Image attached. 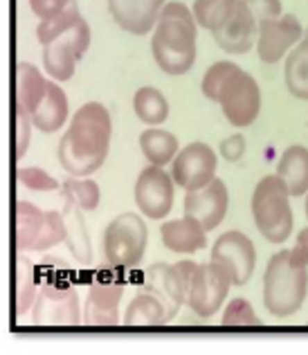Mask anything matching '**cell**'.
Returning <instances> with one entry per match:
<instances>
[{
    "instance_id": "6da1fadb",
    "label": "cell",
    "mask_w": 308,
    "mask_h": 355,
    "mask_svg": "<svg viewBox=\"0 0 308 355\" xmlns=\"http://www.w3.org/2000/svg\"><path fill=\"white\" fill-rule=\"evenodd\" d=\"M110 137H113V117L99 101L83 104L70 119L59 142V162L70 175L88 178L106 162Z\"/></svg>"
},
{
    "instance_id": "5bb4252c",
    "label": "cell",
    "mask_w": 308,
    "mask_h": 355,
    "mask_svg": "<svg viewBox=\"0 0 308 355\" xmlns=\"http://www.w3.org/2000/svg\"><path fill=\"white\" fill-rule=\"evenodd\" d=\"M212 259L228 268L234 286L248 284L257 268V248L243 232L230 230L221 234L212 248Z\"/></svg>"
},
{
    "instance_id": "2e32d148",
    "label": "cell",
    "mask_w": 308,
    "mask_h": 355,
    "mask_svg": "<svg viewBox=\"0 0 308 355\" xmlns=\"http://www.w3.org/2000/svg\"><path fill=\"white\" fill-rule=\"evenodd\" d=\"M216 45L228 54H248L252 48H257L259 36V21L250 12L243 0H239L234 12L223 23L219 30L209 32Z\"/></svg>"
},
{
    "instance_id": "44dd1931",
    "label": "cell",
    "mask_w": 308,
    "mask_h": 355,
    "mask_svg": "<svg viewBox=\"0 0 308 355\" xmlns=\"http://www.w3.org/2000/svg\"><path fill=\"white\" fill-rule=\"evenodd\" d=\"M70 117V104L65 90L59 86V81L50 79L48 92L39 101V106L34 108V113L30 115L32 124L41 133H57L63 128V124Z\"/></svg>"
},
{
    "instance_id": "1f68e13d",
    "label": "cell",
    "mask_w": 308,
    "mask_h": 355,
    "mask_svg": "<svg viewBox=\"0 0 308 355\" xmlns=\"http://www.w3.org/2000/svg\"><path fill=\"white\" fill-rule=\"evenodd\" d=\"M18 182H21L25 189H32V191L61 189V184L54 180L48 171H43L41 166H21V169H18Z\"/></svg>"
},
{
    "instance_id": "8992f818",
    "label": "cell",
    "mask_w": 308,
    "mask_h": 355,
    "mask_svg": "<svg viewBox=\"0 0 308 355\" xmlns=\"http://www.w3.org/2000/svg\"><path fill=\"white\" fill-rule=\"evenodd\" d=\"M291 191L286 182L277 173L264 175L252 193V218L259 230V234L268 243H286L293 234V207Z\"/></svg>"
},
{
    "instance_id": "d6a6232c",
    "label": "cell",
    "mask_w": 308,
    "mask_h": 355,
    "mask_svg": "<svg viewBox=\"0 0 308 355\" xmlns=\"http://www.w3.org/2000/svg\"><path fill=\"white\" fill-rule=\"evenodd\" d=\"M27 3L39 21H50V18H57L70 9H77V0H27Z\"/></svg>"
},
{
    "instance_id": "ffe728a7",
    "label": "cell",
    "mask_w": 308,
    "mask_h": 355,
    "mask_svg": "<svg viewBox=\"0 0 308 355\" xmlns=\"http://www.w3.org/2000/svg\"><path fill=\"white\" fill-rule=\"evenodd\" d=\"M160 239L164 248L176 254H196L207 245V230L196 218L182 216L180 220H164L160 225Z\"/></svg>"
},
{
    "instance_id": "74e56055",
    "label": "cell",
    "mask_w": 308,
    "mask_h": 355,
    "mask_svg": "<svg viewBox=\"0 0 308 355\" xmlns=\"http://www.w3.org/2000/svg\"><path fill=\"white\" fill-rule=\"evenodd\" d=\"M306 218H308V193H306Z\"/></svg>"
},
{
    "instance_id": "8d00e7d4",
    "label": "cell",
    "mask_w": 308,
    "mask_h": 355,
    "mask_svg": "<svg viewBox=\"0 0 308 355\" xmlns=\"http://www.w3.org/2000/svg\"><path fill=\"white\" fill-rule=\"evenodd\" d=\"M291 259H293V263L308 268V227L297 232L295 245L291 248Z\"/></svg>"
},
{
    "instance_id": "e0dca14e",
    "label": "cell",
    "mask_w": 308,
    "mask_h": 355,
    "mask_svg": "<svg viewBox=\"0 0 308 355\" xmlns=\"http://www.w3.org/2000/svg\"><path fill=\"white\" fill-rule=\"evenodd\" d=\"M106 3L117 27L133 36H146L153 32L169 0H106Z\"/></svg>"
},
{
    "instance_id": "ba28073f",
    "label": "cell",
    "mask_w": 308,
    "mask_h": 355,
    "mask_svg": "<svg viewBox=\"0 0 308 355\" xmlns=\"http://www.w3.org/2000/svg\"><path fill=\"white\" fill-rule=\"evenodd\" d=\"M68 241V220L59 211H43L21 200L16 205V245L21 252H45Z\"/></svg>"
},
{
    "instance_id": "7c38bea8",
    "label": "cell",
    "mask_w": 308,
    "mask_h": 355,
    "mask_svg": "<svg viewBox=\"0 0 308 355\" xmlns=\"http://www.w3.org/2000/svg\"><path fill=\"white\" fill-rule=\"evenodd\" d=\"M304 39V25L295 14H282L277 18L259 23V36H257V54L259 59L275 65L288 57L297 43Z\"/></svg>"
},
{
    "instance_id": "cb8c5ba5",
    "label": "cell",
    "mask_w": 308,
    "mask_h": 355,
    "mask_svg": "<svg viewBox=\"0 0 308 355\" xmlns=\"http://www.w3.org/2000/svg\"><path fill=\"white\" fill-rule=\"evenodd\" d=\"M142 155L146 157L148 164L155 166H166L173 162V157L178 155L180 144L171 130H162L160 126H148L142 130V135L137 139Z\"/></svg>"
},
{
    "instance_id": "277c9868",
    "label": "cell",
    "mask_w": 308,
    "mask_h": 355,
    "mask_svg": "<svg viewBox=\"0 0 308 355\" xmlns=\"http://www.w3.org/2000/svg\"><path fill=\"white\" fill-rule=\"evenodd\" d=\"M203 95L216 101L234 128H248L261 113V88L257 79L234 61H216L203 74Z\"/></svg>"
},
{
    "instance_id": "d590c367",
    "label": "cell",
    "mask_w": 308,
    "mask_h": 355,
    "mask_svg": "<svg viewBox=\"0 0 308 355\" xmlns=\"http://www.w3.org/2000/svg\"><path fill=\"white\" fill-rule=\"evenodd\" d=\"M16 130H18V142H16V157L18 160H23V155L27 153V148H30V137H32V128H34V124H32V119H30V115H25V113H21V110H16Z\"/></svg>"
},
{
    "instance_id": "9a60e30c",
    "label": "cell",
    "mask_w": 308,
    "mask_h": 355,
    "mask_svg": "<svg viewBox=\"0 0 308 355\" xmlns=\"http://www.w3.org/2000/svg\"><path fill=\"white\" fill-rule=\"evenodd\" d=\"M230 207V191L228 184L221 178H214L209 184L200 187V189L187 191L185 196V216L196 218L200 225L212 232L216 230Z\"/></svg>"
},
{
    "instance_id": "e575fe53",
    "label": "cell",
    "mask_w": 308,
    "mask_h": 355,
    "mask_svg": "<svg viewBox=\"0 0 308 355\" xmlns=\"http://www.w3.org/2000/svg\"><path fill=\"white\" fill-rule=\"evenodd\" d=\"M246 148H248V142H246V135L243 133H232L230 137H225L219 146L221 155L225 157L228 162H239L241 157L246 155Z\"/></svg>"
},
{
    "instance_id": "ac0fdd59",
    "label": "cell",
    "mask_w": 308,
    "mask_h": 355,
    "mask_svg": "<svg viewBox=\"0 0 308 355\" xmlns=\"http://www.w3.org/2000/svg\"><path fill=\"white\" fill-rule=\"evenodd\" d=\"M124 286L110 279H99L88 288L83 304V324L86 326H117L119 324V302Z\"/></svg>"
},
{
    "instance_id": "3957f363",
    "label": "cell",
    "mask_w": 308,
    "mask_h": 355,
    "mask_svg": "<svg viewBox=\"0 0 308 355\" xmlns=\"http://www.w3.org/2000/svg\"><path fill=\"white\" fill-rule=\"evenodd\" d=\"M36 39L43 48L45 74L54 81H70L77 72V63L86 57L90 48L92 32L79 7L70 9L50 21H39Z\"/></svg>"
},
{
    "instance_id": "7402d4cb",
    "label": "cell",
    "mask_w": 308,
    "mask_h": 355,
    "mask_svg": "<svg viewBox=\"0 0 308 355\" xmlns=\"http://www.w3.org/2000/svg\"><path fill=\"white\" fill-rule=\"evenodd\" d=\"M50 77L36 68V65L21 61L16 65V110L25 115H32L34 108L48 92Z\"/></svg>"
},
{
    "instance_id": "484cf974",
    "label": "cell",
    "mask_w": 308,
    "mask_h": 355,
    "mask_svg": "<svg viewBox=\"0 0 308 355\" xmlns=\"http://www.w3.org/2000/svg\"><path fill=\"white\" fill-rule=\"evenodd\" d=\"M133 110L137 119L146 126H162L169 119V101L162 90L153 86H142L133 95Z\"/></svg>"
},
{
    "instance_id": "83f0119b",
    "label": "cell",
    "mask_w": 308,
    "mask_h": 355,
    "mask_svg": "<svg viewBox=\"0 0 308 355\" xmlns=\"http://www.w3.org/2000/svg\"><path fill=\"white\" fill-rule=\"evenodd\" d=\"M196 268H198V263H194V261H178V263L171 266L164 263V288L173 299V304L187 306V297H189L191 291Z\"/></svg>"
},
{
    "instance_id": "52a82bcc",
    "label": "cell",
    "mask_w": 308,
    "mask_h": 355,
    "mask_svg": "<svg viewBox=\"0 0 308 355\" xmlns=\"http://www.w3.org/2000/svg\"><path fill=\"white\" fill-rule=\"evenodd\" d=\"M148 245V227L135 211H124L104 230V261L108 268L130 270L142 263Z\"/></svg>"
},
{
    "instance_id": "836d02e7",
    "label": "cell",
    "mask_w": 308,
    "mask_h": 355,
    "mask_svg": "<svg viewBox=\"0 0 308 355\" xmlns=\"http://www.w3.org/2000/svg\"><path fill=\"white\" fill-rule=\"evenodd\" d=\"M248 5V9L255 18L261 23V21H268V18H277L284 14V5L282 0H243Z\"/></svg>"
},
{
    "instance_id": "603a6c76",
    "label": "cell",
    "mask_w": 308,
    "mask_h": 355,
    "mask_svg": "<svg viewBox=\"0 0 308 355\" xmlns=\"http://www.w3.org/2000/svg\"><path fill=\"white\" fill-rule=\"evenodd\" d=\"M277 175L286 182L288 191L295 198L308 193V148L302 144L288 146L279 155L277 162Z\"/></svg>"
},
{
    "instance_id": "5b68a950",
    "label": "cell",
    "mask_w": 308,
    "mask_h": 355,
    "mask_svg": "<svg viewBox=\"0 0 308 355\" xmlns=\"http://www.w3.org/2000/svg\"><path fill=\"white\" fill-rule=\"evenodd\" d=\"M308 295V268L297 266L291 259V250H279L270 257L264 272V306L277 317L295 315Z\"/></svg>"
},
{
    "instance_id": "4fadbf2b",
    "label": "cell",
    "mask_w": 308,
    "mask_h": 355,
    "mask_svg": "<svg viewBox=\"0 0 308 355\" xmlns=\"http://www.w3.org/2000/svg\"><path fill=\"white\" fill-rule=\"evenodd\" d=\"M219 157L214 148L205 142H191L185 148H180L178 155L171 162V175L178 187L185 191L200 189V187L209 184L216 178Z\"/></svg>"
},
{
    "instance_id": "d6986e66",
    "label": "cell",
    "mask_w": 308,
    "mask_h": 355,
    "mask_svg": "<svg viewBox=\"0 0 308 355\" xmlns=\"http://www.w3.org/2000/svg\"><path fill=\"white\" fill-rule=\"evenodd\" d=\"M178 308L171 306L166 299H162L160 295H155L153 291H146L142 288L126 308L124 315V324L126 326H162L169 324Z\"/></svg>"
},
{
    "instance_id": "9c48e42d",
    "label": "cell",
    "mask_w": 308,
    "mask_h": 355,
    "mask_svg": "<svg viewBox=\"0 0 308 355\" xmlns=\"http://www.w3.org/2000/svg\"><path fill=\"white\" fill-rule=\"evenodd\" d=\"M232 286L234 282L223 263L214 259H209L207 263H198L189 297H187V308L200 320H209L223 308Z\"/></svg>"
},
{
    "instance_id": "f1b7e54d",
    "label": "cell",
    "mask_w": 308,
    "mask_h": 355,
    "mask_svg": "<svg viewBox=\"0 0 308 355\" xmlns=\"http://www.w3.org/2000/svg\"><path fill=\"white\" fill-rule=\"evenodd\" d=\"M237 5L239 0H194L191 12L203 30L214 32L228 21Z\"/></svg>"
},
{
    "instance_id": "7a4b0ae2",
    "label": "cell",
    "mask_w": 308,
    "mask_h": 355,
    "mask_svg": "<svg viewBox=\"0 0 308 355\" xmlns=\"http://www.w3.org/2000/svg\"><path fill=\"white\" fill-rule=\"evenodd\" d=\"M198 21L189 5L180 0L166 3L151 32V54L155 65L169 77H182L198 54Z\"/></svg>"
},
{
    "instance_id": "8fae6325",
    "label": "cell",
    "mask_w": 308,
    "mask_h": 355,
    "mask_svg": "<svg viewBox=\"0 0 308 355\" xmlns=\"http://www.w3.org/2000/svg\"><path fill=\"white\" fill-rule=\"evenodd\" d=\"M176 180L171 171L166 173L164 166L148 164L139 171L135 180V205L148 220H162L169 216L173 207Z\"/></svg>"
},
{
    "instance_id": "4dcf8cb0",
    "label": "cell",
    "mask_w": 308,
    "mask_h": 355,
    "mask_svg": "<svg viewBox=\"0 0 308 355\" xmlns=\"http://www.w3.org/2000/svg\"><path fill=\"white\" fill-rule=\"evenodd\" d=\"M221 324L223 326H261V317L255 313V308L243 297H237L223 308V317H221Z\"/></svg>"
},
{
    "instance_id": "d4e9b609",
    "label": "cell",
    "mask_w": 308,
    "mask_h": 355,
    "mask_svg": "<svg viewBox=\"0 0 308 355\" xmlns=\"http://www.w3.org/2000/svg\"><path fill=\"white\" fill-rule=\"evenodd\" d=\"M284 81L286 90L295 99L308 101V36H304L284 59Z\"/></svg>"
},
{
    "instance_id": "f546056e",
    "label": "cell",
    "mask_w": 308,
    "mask_h": 355,
    "mask_svg": "<svg viewBox=\"0 0 308 355\" xmlns=\"http://www.w3.org/2000/svg\"><path fill=\"white\" fill-rule=\"evenodd\" d=\"M41 286L36 282V268L21 257L18 261V277H16V295H18V315H25L34 306L36 297H39Z\"/></svg>"
},
{
    "instance_id": "4316f807",
    "label": "cell",
    "mask_w": 308,
    "mask_h": 355,
    "mask_svg": "<svg viewBox=\"0 0 308 355\" xmlns=\"http://www.w3.org/2000/svg\"><path fill=\"white\" fill-rule=\"evenodd\" d=\"M61 193L63 200L70 209H79V211H95L99 207L101 200V191L97 182L92 178H79L72 175L61 184Z\"/></svg>"
},
{
    "instance_id": "30bf717a",
    "label": "cell",
    "mask_w": 308,
    "mask_h": 355,
    "mask_svg": "<svg viewBox=\"0 0 308 355\" xmlns=\"http://www.w3.org/2000/svg\"><path fill=\"white\" fill-rule=\"evenodd\" d=\"M32 322L36 326H77L83 324L79 311L77 288L65 282L43 284L32 306Z\"/></svg>"
}]
</instances>
